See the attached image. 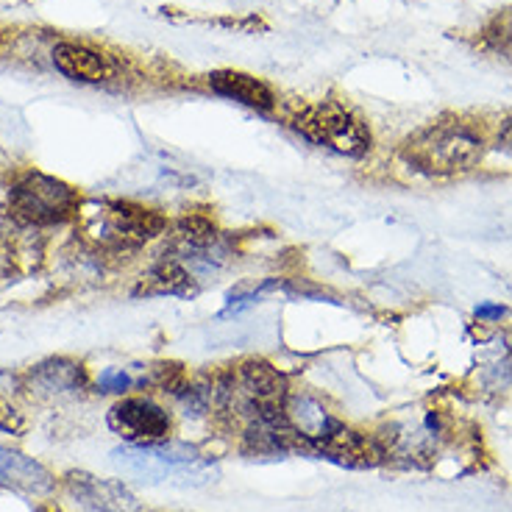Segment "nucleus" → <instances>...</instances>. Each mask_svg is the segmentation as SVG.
<instances>
[{"label": "nucleus", "mask_w": 512, "mask_h": 512, "mask_svg": "<svg viewBox=\"0 0 512 512\" xmlns=\"http://www.w3.org/2000/svg\"><path fill=\"white\" fill-rule=\"evenodd\" d=\"M485 156V140L465 120H437L401 145V159L426 176H457L474 170Z\"/></svg>", "instance_id": "nucleus-1"}, {"label": "nucleus", "mask_w": 512, "mask_h": 512, "mask_svg": "<svg viewBox=\"0 0 512 512\" xmlns=\"http://www.w3.org/2000/svg\"><path fill=\"white\" fill-rule=\"evenodd\" d=\"M112 462L131 479L148 485L181 482V485H204L215 476V468L187 443H126L112 451Z\"/></svg>", "instance_id": "nucleus-2"}, {"label": "nucleus", "mask_w": 512, "mask_h": 512, "mask_svg": "<svg viewBox=\"0 0 512 512\" xmlns=\"http://www.w3.org/2000/svg\"><path fill=\"white\" fill-rule=\"evenodd\" d=\"M9 212L26 226H62L78 218L81 198L67 181L45 173H26L9 192Z\"/></svg>", "instance_id": "nucleus-3"}, {"label": "nucleus", "mask_w": 512, "mask_h": 512, "mask_svg": "<svg viewBox=\"0 0 512 512\" xmlns=\"http://www.w3.org/2000/svg\"><path fill=\"white\" fill-rule=\"evenodd\" d=\"M295 128L309 142L329 148L334 154L351 156V159H362L373 145L371 128L337 101H320L307 106L295 117Z\"/></svg>", "instance_id": "nucleus-4"}, {"label": "nucleus", "mask_w": 512, "mask_h": 512, "mask_svg": "<svg viewBox=\"0 0 512 512\" xmlns=\"http://www.w3.org/2000/svg\"><path fill=\"white\" fill-rule=\"evenodd\" d=\"M167 220L148 206L131 204V201H112L103 204L95 215L92 234H98L109 245H142L156 240L165 231Z\"/></svg>", "instance_id": "nucleus-5"}, {"label": "nucleus", "mask_w": 512, "mask_h": 512, "mask_svg": "<svg viewBox=\"0 0 512 512\" xmlns=\"http://www.w3.org/2000/svg\"><path fill=\"white\" fill-rule=\"evenodd\" d=\"M109 429L128 443L170 440V415L151 398H120L109 410Z\"/></svg>", "instance_id": "nucleus-6"}, {"label": "nucleus", "mask_w": 512, "mask_h": 512, "mask_svg": "<svg viewBox=\"0 0 512 512\" xmlns=\"http://www.w3.org/2000/svg\"><path fill=\"white\" fill-rule=\"evenodd\" d=\"M64 487L84 512H142L137 496L120 479L70 471L64 476Z\"/></svg>", "instance_id": "nucleus-7"}, {"label": "nucleus", "mask_w": 512, "mask_h": 512, "mask_svg": "<svg viewBox=\"0 0 512 512\" xmlns=\"http://www.w3.org/2000/svg\"><path fill=\"white\" fill-rule=\"evenodd\" d=\"M0 490L28 496V499H45L56 490V479L34 457H28L17 448L0 446Z\"/></svg>", "instance_id": "nucleus-8"}, {"label": "nucleus", "mask_w": 512, "mask_h": 512, "mask_svg": "<svg viewBox=\"0 0 512 512\" xmlns=\"http://www.w3.org/2000/svg\"><path fill=\"white\" fill-rule=\"evenodd\" d=\"M53 64L64 78L70 81H81V84H101L112 76V62L98 51H90L84 45H73V42H62L53 51Z\"/></svg>", "instance_id": "nucleus-9"}, {"label": "nucleus", "mask_w": 512, "mask_h": 512, "mask_svg": "<svg viewBox=\"0 0 512 512\" xmlns=\"http://www.w3.org/2000/svg\"><path fill=\"white\" fill-rule=\"evenodd\" d=\"M240 382L248 393L251 407H284L290 387L282 373L262 359H251L240 368Z\"/></svg>", "instance_id": "nucleus-10"}, {"label": "nucleus", "mask_w": 512, "mask_h": 512, "mask_svg": "<svg viewBox=\"0 0 512 512\" xmlns=\"http://www.w3.org/2000/svg\"><path fill=\"white\" fill-rule=\"evenodd\" d=\"M209 87L223 95V98H231V101H240L245 106H251L256 112H270L276 106V98L265 81L248 76V73H240V70H218L209 76Z\"/></svg>", "instance_id": "nucleus-11"}, {"label": "nucleus", "mask_w": 512, "mask_h": 512, "mask_svg": "<svg viewBox=\"0 0 512 512\" xmlns=\"http://www.w3.org/2000/svg\"><path fill=\"white\" fill-rule=\"evenodd\" d=\"M195 293H198V287L192 282L190 270L179 265V262H159L134 287V295H145V298H156V295L192 298Z\"/></svg>", "instance_id": "nucleus-12"}, {"label": "nucleus", "mask_w": 512, "mask_h": 512, "mask_svg": "<svg viewBox=\"0 0 512 512\" xmlns=\"http://www.w3.org/2000/svg\"><path fill=\"white\" fill-rule=\"evenodd\" d=\"M34 376L48 390H62V393L64 390H84L87 387V371H84V365L67 357L42 362V365L34 368Z\"/></svg>", "instance_id": "nucleus-13"}, {"label": "nucleus", "mask_w": 512, "mask_h": 512, "mask_svg": "<svg viewBox=\"0 0 512 512\" xmlns=\"http://www.w3.org/2000/svg\"><path fill=\"white\" fill-rule=\"evenodd\" d=\"M482 48L512 64V9L496 12L482 28Z\"/></svg>", "instance_id": "nucleus-14"}, {"label": "nucleus", "mask_w": 512, "mask_h": 512, "mask_svg": "<svg viewBox=\"0 0 512 512\" xmlns=\"http://www.w3.org/2000/svg\"><path fill=\"white\" fill-rule=\"evenodd\" d=\"M176 234L184 243L187 251H209L212 245L218 243V229L206 218H181L176 226Z\"/></svg>", "instance_id": "nucleus-15"}, {"label": "nucleus", "mask_w": 512, "mask_h": 512, "mask_svg": "<svg viewBox=\"0 0 512 512\" xmlns=\"http://www.w3.org/2000/svg\"><path fill=\"white\" fill-rule=\"evenodd\" d=\"M98 387H101V393H126L131 387V376L120 368H106L98 376Z\"/></svg>", "instance_id": "nucleus-16"}, {"label": "nucleus", "mask_w": 512, "mask_h": 512, "mask_svg": "<svg viewBox=\"0 0 512 512\" xmlns=\"http://www.w3.org/2000/svg\"><path fill=\"white\" fill-rule=\"evenodd\" d=\"M0 432H6V435H23L26 432V418L6 401H0Z\"/></svg>", "instance_id": "nucleus-17"}, {"label": "nucleus", "mask_w": 512, "mask_h": 512, "mask_svg": "<svg viewBox=\"0 0 512 512\" xmlns=\"http://www.w3.org/2000/svg\"><path fill=\"white\" fill-rule=\"evenodd\" d=\"M499 148L501 151H507V154H512V117L510 120H504V126L499 128Z\"/></svg>", "instance_id": "nucleus-18"}, {"label": "nucleus", "mask_w": 512, "mask_h": 512, "mask_svg": "<svg viewBox=\"0 0 512 512\" xmlns=\"http://www.w3.org/2000/svg\"><path fill=\"white\" fill-rule=\"evenodd\" d=\"M476 315H479V318H501V315H504V309L501 307H479L476 309Z\"/></svg>", "instance_id": "nucleus-19"}, {"label": "nucleus", "mask_w": 512, "mask_h": 512, "mask_svg": "<svg viewBox=\"0 0 512 512\" xmlns=\"http://www.w3.org/2000/svg\"><path fill=\"white\" fill-rule=\"evenodd\" d=\"M34 512H64V510H59V507H53V504H39V507Z\"/></svg>", "instance_id": "nucleus-20"}]
</instances>
